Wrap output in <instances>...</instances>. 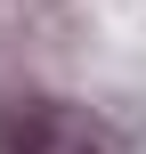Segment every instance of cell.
Here are the masks:
<instances>
[{
	"instance_id": "cell-1",
	"label": "cell",
	"mask_w": 146,
	"mask_h": 154,
	"mask_svg": "<svg viewBox=\"0 0 146 154\" xmlns=\"http://www.w3.org/2000/svg\"><path fill=\"white\" fill-rule=\"evenodd\" d=\"M0 154H98L57 106H41V97H24V106H8V122H0Z\"/></svg>"
}]
</instances>
